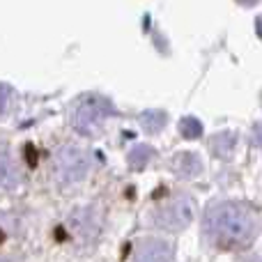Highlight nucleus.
<instances>
[{
  "mask_svg": "<svg viewBox=\"0 0 262 262\" xmlns=\"http://www.w3.org/2000/svg\"><path fill=\"white\" fill-rule=\"evenodd\" d=\"M140 124H143L145 131H159L166 124V113H161V111H145L140 115Z\"/></svg>",
  "mask_w": 262,
  "mask_h": 262,
  "instance_id": "obj_9",
  "label": "nucleus"
},
{
  "mask_svg": "<svg viewBox=\"0 0 262 262\" xmlns=\"http://www.w3.org/2000/svg\"><path fill=\"white\" fill-rule=\"evenodd\" d=\"M0 262H7V260H3V258H0Z\"/></svg>",
  "mask_w": 262,
  "mask_h": 262,
  "instance_id": "obj_15",
  "label": "nucleus"
},
{
  "mask_svg": "<svg viewBox=\"0 0 262 262\" xmlns=\"http://www.w3.org/2000/svg\"><path fill=\"white\" fill-rule=\"evenodd\" d=\"M7 99H9V88L0 85V113H3L5 106H7Z\"/></svg>",
  "mask_w": 262,
  "mask_h": 262,
  "instance_id": "obj_13",
  "label": "nucleus"
},
{
  "mask_svg": "<svg viewBox=\"0 0 262 262\" xmlns=\"http://www.w3.org/2000/svg\"><path fill=\"white\" fill-rule=\"evenodd\" d=\"M193 214H195L193 200L189 195L180 193L175 198L166 200L163 205H159L157 212H154V223L168 232H180L193 221Z\"/></svg>",
  "mask_w": 262,
  "mask_h": 262,
  "instance_id": "obj_4",
  "label": "nucleus"
},
{
  "mask_svg": "<svg viewBox=\"0 0 262 262\" xmlns=\"http://www.w3.org/2000/svg\"><path fill=\"white\" fill-rule=\"evenodd\" d=\"M175 251L168 242L161 239H145L136 251L134 262H172Z\"/></svg>",
  "mask_w": 262,
  "mask_h": 262,
  "instance_id": "obj_5",
  "label": "nucleus"
},
{
  "mask_svg": "<svg viewBox=\"0 0 262 262\" xmlns=\"http://www.w3.org/2000/svg\"><path fill=\"white\" fill-rule=\"evenodd\" d=\"M180 129H182V136H184V138H198V136L203 134V124H200L198 120H193V118L182 120Z\"/></svg>",
  "mask_w": 262,
  "mask_h": 262,
  "instance_id": "obj_11",
  "label": "nucleus"
},
{
  "mask_svg": "<svg viewBox=\"0 0 262 262\" xmlns=\"http://www.w3.org/2000/svg\"><path fill=\"white\" fill-rule=\"evenodd\" d=\"M21 180L23 175H21V168L16 166V161L9 154L0 152V186L3 189H16L21 184Z\"/></svg>",
  "mask_w": 262,
  "mask_h": 262,
  "instance_id": "obj_6",
  "label": "nucleus"
},
{
  "mask_svg": "<svg viewBox=\"0 0 262 262\" xmlns=\"http://www.w3.org/2000/svg\"><path fill=\"white\" fill-rule=\"evenodd\" d=\"M113 115V106L99 95H85L72 108V127L85 136L97 134Z\"/></svg>",
  "mask_w": 262,
  "mask_h": 262,
  "instance_id": "obj_2",
  "label": "nucleus"
},
{
  "mask_svg": "<svg viewBox=\"0 0 262 262\" xmlns=\"http://www.w3.org/2000/svg\"><path fill=\"white\" fill-rule=\"evenodd\" d=\"M90 168V159L76 145H62L53 157V170L55 180L62 186H74L88 175Z\"/></svg>",
  "mask_w": 262,
  "mask_h": 262,
  "instance_id": "obj_3",
  "label": "nucleus"
},
{
  "mask_svg": "<svg viewBox=\"0 0 262 262\" xmlns=\"http://www.w3.org/2000/svg\"><path fill=\"white\" fill-rule=\"evenodd\" d=\"M235 140H237L235 131H221V134H216L212 138V147L219 157H228L232 152V147H235Z\"/></svg>",
  "mask_w": 262,
  "mask_h": 262,
  "instance_id": "obj_8",
  "label": "nucleus"
},
{
  "mask_svg": "<svg viewBox=\"0 0 262 262\" xmlns=\"http://www.w3.org/2000/svg\"><path fill=\"white\" fill-rule=\"evenodd\" d=\"M205 232L221 249H244L258 237L260 216L244 203H219L207 209Z\"/></svg>",
  "mask_w": 262,
  "mask_h": 262,
  "instance_id": "obj_1",
  "label": "nucleus"
},
{
  "mask_svg": "<svg viewBox=\"0 0 262 262\" xmlns=\"http://www.w3.org/2000/svg\"><path fill=\"white\" fill-rule=\"evenodd\" d=\"M255 30H258V35L262 37V16L258 18V23H255Z\"/></svg>",
  "mask_w": 262,
  "mask_h": 262,
  "instance_id": "obj_14",
  "label": "nucleus"
},
{
  "mask_svg": "<svg viewBox=\"0 0 262 262\" xmlns=\"http://www.w3.org/2000/svg\"><path fill=\"white\" fill-rule=\"evenodd\" d=\"M152 159V149L147 147V145H140V147H136L134 152L129 154V163L134 168H143L147 166V161Z\"/></svg>",
  "mask_w": 262,
  "mask_h": 262,
  "instance_id": "obj_10",
  "label": "nucleus"
},
{
  "mask_svg": "<svg viewBox=\"0 0 262 262\" xmlns=\"http://www.w3.org/2000/svg\"><path fill=\"white\" fill-rule=\"evenodd\" d=\"M172 170L182 177H193V175H200L203 170V163L195 154H189V152H182V154H175L172 157Z\"/></svg>",
  "mask_w": 262,
  "mask_h": 262,
  "instance_id": "obj_7",
  "label": "nucleus"
},
{
  "mask_svg": "<svg viewBox=\"0 0 262 262\" xmlns=\"http://www.w3.org/2000/svg\"><path fill=\"white\" fill-rule=\"evenodd\" d=\"M251 143L255 145V147H262V122H258L251 131Z\"/></svg>",
  "mask_w": 262,
  "mask_h": 262,
  "instance_id": "obj_12",
  "label": "nucleus"
}]
</instances>
